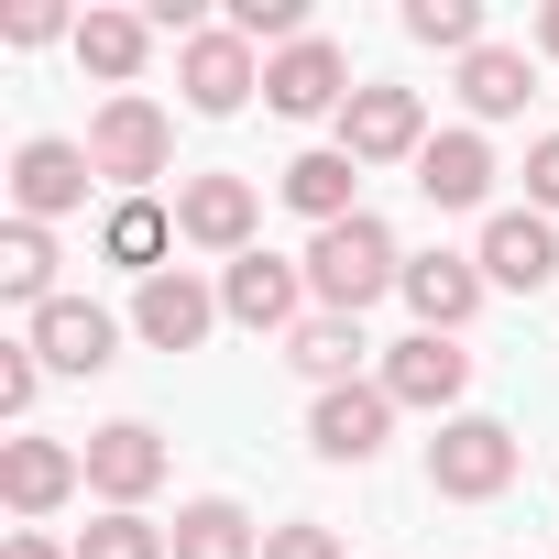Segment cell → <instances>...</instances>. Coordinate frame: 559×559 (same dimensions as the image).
Returning <instances> with one entry per match:
<instances>
[{"instance_id":"6da1fadb","label":"cell","mask_w":559,"mask_h":559,"mask_svg":"<svg viewBox=\"0 0 559 559\" xmlns=\"http://www.w3.org/2000/svg\"><path fill=\"white\" fill-rule=\"evenodd\" d=\"M308 286L330 297V319H362L384 286H406V263H395V230L362 209V219H330L319 241H308Z\"/></svg>"},{"instance_id":"7a4b0ae2","label":"cell","mask_w":559,"mask_h":559,"mask_svg":"<svg viewBox=\"0 0 559 559\" xmlns=\"http://www.w3.org/2000/svg\"><path fill=\"white\" fill-rule=\"evenodd\" d=\"M515 428L504 417H439V439H428V493H450V504H493L504 483H515Z\"/></svg>"},{"instance_id":"3957f363","label":"cell","mask_w":559,"mask_h":559,"mask_svg":"<svg viewBox=\"0 0 559 559\" xmlns=\"http://www.w3.org/2000/svg\"><path fill=\"white\" fill-rule=\"evenodd\" d=\"M165 154H176V121H165L154 99H110V110L88 121V165H99L121 198H143V187L165 176Z\"/></svg>"},{"instance_id":"277c9868","label":"cell","mask_w":559,"mask_h":559,"mask_svg":"<svg viewBox=\"0 0 559 559\" xmlns=\"http://www.w3.org/2000/svg\"><path fill=\"white\" fill-rule=\"evenodd\" d=\"M88 493H110V515H132L154 483H165V439L143 428V417H110V428H88Z\"/></svg>"},{"instance_id":"5b68a950","label":"cell","mask_w":559,"mask_h":559,"mask_svg":"<svg viewBox=\"0 0 559 559\" xmlns=\"http://www.w3.org/2000/svg\"><path fill=\"white\" fill-rule=\"evenodd\" d=\"M373 384H384L395 406H428V417H439V406H461V395H472V352H461V341H439V330H417V341H395V352H384V373H373Z\"/></svg>"},{"instance_id":"8992f818","label":"cell","mask_w":559,"mask_h":559,"mask_svg":"<svg viewBox=\"0 0 559 559\" xmlns=\"http://www.w3.org/2000/svg\"><path fill=\"white\" fill-rule=\"evenodd\" d=\"M263 99L286 110V121H319V110H352L362 88H352V67H341V45H319V34H308V45H286V56L263 67Z\"/></svg>"},{"instance_id":"52a82bcc","label":"cell","mask_w":559,"mask_h":559,"mask_svg":"<svg viewBox=\"0 0 559 559\" xmlns=\"http://www.w3.org/2000/svg\"><path fill=\"white\" fill-rule=\"evenodd\" d=\"M341 154H352V165L428 154V110H417V88H362V99L341 110Z\"/></svg>"},{"instance_id":"ba28073f","label":"cell","mask_w":559,"mask_h":559,"mask_svg":"<svg viewBox=\"0 0 559 559\" xmlns=\"http://www.w3.org/2000/svg\"><path fill=\"white\" fill-rule=\"evenodd\" d=\"M176 78H187V110H209V121H230L263 78H252V45L219 23V34H187V56H176Z\"/></svg>"},{"instance_id":"9c48e42d","label":"cell","mask_w":559,"mask_h":559,"mask_svg":"<svg viewBox=\"0 0 559 559\" xmlns=\"http://www.w3.org/2000/svg\"><path fill=\"white\" fill-rule=\"evenodd\" d=\"M88 143H23L12 154V209L23 219H67V209H88Z\"/></svg>"},{"instance_id":"30bf717a","label":"cell","mask_w":559,"mask_h":559,"mask_svg":"<svg viewBox=\"0 0 559 559\" xmlns=\"http://www.w3.org/2000/svg\"><path fill=\"white\" fill-rule=\"evenodd\" d=\"M493 286H515V297H537L548 274H559V230H548V209H504L493 230H483V252H472Z\"/></svg>"},{"instance_id":"8fae6325","label":"cell","mask_w":559,"mask_h":559,"mask_svg":"<svg viewBox=\"0 0 559 559\" xmlns=\"http://www.w3.org/2000/svg\"><path fill=\"white\" fill-rule=\"evenodd\" d=\"M78 483H88V461L67 439H12V450H0V504H12V515H56Z\"/></svg>"},{"instance_id":"7c38bea8","label":"cell","mask_w":559,"mask_h":559,"mask_svg":"<svg viewBox=\"0 0 559 559\" xmlns=\"http://www.w3.org/2000/svg\"><path fill=\"white\" fill-rule=\"evenodd\" d=\"M176 230H187L198 252H230V263H241V252H252V187H241V176H187V187H176Z\"/></svg>"},{"instance_id":"4fadbf2b","label":"cell","mask_w":559,"mask_h":559,"mask_svg":"<svg viewBox=\"0 0 559 559\" xmlns=\"http://www.w3.org/2000/svg\"><path fill=\"white\" fill-rule=\"evenodd\" d=\"M34 352H45L56 373H110V362H121V330H110V308L56 297V308H34Z\"/></svg>"},{"instance_id":"5bb4252c","label":"cell","mask_w":559,"mask_h":559,"mask_svg":"<svg viewBox=\"0 0 559 559\" xmlns=\"http://www.w3.org/2000/svg\"><path fill=\"white\" fill-rule=\"evenodd\" d=\"M297 286H308L297 263H274V252H241V263L219 274V319H230V330H286V319H297Z\"/></svg>"},{"instance_id":"9a60e30c","label":"cell","mask_w":559,"mask_h":559,"mask_svg":"<svg viewBox=\"0 0 559 559\" xmlns=\"http://www.w3.org/2000/svg\"><path fill=\"white\" fill-rule=\"evenodd\" d=\"M132 330H143L154 352H198V341L219 330V297L198 286V274H154V286L132 297Z\"/></svg>"},{"instance_id":"2e32d148","label":"cell","mask_w":559,"mask_h":559,"mask_svg":"<svg viewBox=\"0 0 559 559\" xmlns=\"http://www.w3.org/2000/svg\"><path fill=\"white\" fill-rule=\"evenodd\" d=\"M384 428H395V395H384V384H330L319 417H308V439H319L330 461H373Z\"/></svg>"},{"instance_id":"e0dca14e","label":"cell","mask_w":559,"mask_h":559,"mask_svg":"<svg viewBox=\"0 0 559 559\" xmlns=\"http://www.w3.org/2000/svg\"><path fill=\"white\" fill-rule=\"evenodd\" d=\"M406 308H417V330H461L472 308H483V263H461V252H417L406 263Z\"/></svg>"},{"instance_id":"ac0fdd59","label":"cell","mask_w":559,"mask_h":559,"mask_svg":"<svg viewBox=\"0 0 559 559\" xmlns=\"http://www.w3.org/2000/svg\"><path fill=\"white\" fill-rule=\"evenodd\" d=\"M417 187H428V209H483V187H493V143H483V132H428Z\"/></svg>"},{"instance_id":"d6986e66","label":"cell","mask_w":559,"mask_h":559,"mask_svg":"<svg viewBox=\"0 0 559 559\" xmlns=\"http://www.w3.org/2000/svg\"><path fill=\"white\" fill-rule=\"evenodd\" d=\"M165 241H176V219H165L154 198H121V209L99 219V263H121V274H143V286H154V274H165Z\"/></svg>"},{"instance_id":"ffe728a7","label":"cell","mask_w":559,"mask_h":559,"mask_svg":"<svg viewBox=\"0 0 559 559\" xmlns=\"http://www.w3.org/2000/svg\"><path fill=\"white\" fill-rule=\"evenodd\" d=\"M165 537H176V559H263V537H252V515H241L230 493H198Z\"/></svg>"},{"instance_id":"44dd1931","label":"cell","mask_w":559,"mask_h":559,"mask_svg":"<svg viewBox=\"0 0 559 559\" xmlns=\"http://www.w3.org/2000/svg\"><path fill=\"white\" fill-rule=\"evenodd\" d=\"M352 187H362V165H352L341 143H319V154H297V165H286V198H297L319 230H330V219H362V209H352Z\"/></svg>"},{"instance_id":"7402d4cb","label":"cell","mask_w":559,"mask_h":559,"mask_svg":"<svg viewBox=\"0 0 559 559\" xmlns=\"http://www.w3.org/2000/svg\"><path fill=\"white\" fill-rule=\"evenodd\" d=\"M143 34H154L143 12H88V23H78V67H88V78H110V88L132 99V67H143Z\"/></svg>"},{"instance_id":"603a6c76","label":"cell","mask_w":559,"mask_h":559,"mask_svg":"<svg viewBox=\"0 0 559 559\" xmlns=\"http://www.w3.org/2000/svg\"><path fill=\"white\" fill-rule=\"evenodd\" d=\"M461 99H472V121H515L537 99V78H526V56L483 45V56H461Z\"/></svg>"},{"instance_id":"cb8c5ba5","label":"cell","mask_w":559,"mask_h":559,"mask_svg":"<svg viewBox=\"0 0 559 559\" xmlns=\"http://www.w3.org/2000/svg\"><path fill=\"white\" fill-rule=\"evenodd\" d=\"M0 297L56 308V241H45V219H12V230H0Z\"/></svg>"},{"instance_id":"d4e9b609","label":"cell","mask_w":559,"mask_h":559,"mask_svg":"<svg viewBox=\"0 0 559 559\" xmlns=\"http://www.w3.org/2000/svg\"><path fill=\"white\" fill-rule=\"evenodd\" d=\"M286 362L330 395V384H352V362H362V319H308L297 341H286Z\"/></svg>"},{"instance_id":"484cf974","label":"cell","mask_w":559,"mask_h":559,"mask_svg":"<svg viewBox=\"0 0 559 559\" xmlns=\"http://www.w3.org/2000/svg\"><path fill=\"white\" fill-rule=\"evenodd\" d=\"M406 34H417V45H461V56H483V12H472V0H406Z\"/></svg>"},{"instance_id":"4316f807","label":"cell","mask_w":559,"mask_h":559,"mask_svg":"<svg viewBox=\"0 0 559 559\" xmlns=\"http://www.w3.org/2000/svg\"><path fill=\"white\" fill-rule=\"evenodd\" d=\"M165 548H176V537L143 526V515H99V526L78 537V559H165Z\"/></svg>"},{"instance_id":"83f0119b","label":"cell","mask_w":559,"mask_h":559,"mask_svg":"<svg viewBox=\"0 0 559 559\" xmlns=\"http://www.w3.org/2000/svg\"><path fill=\"white\" fill-rule=\"evenodd\" d=\"M297 23H308L297 0H230V34H241V45H308Z\"/></svg>"},{"instance_id":"f1b7e54d","label":"cell","mask_w":559,"mask_h":559,"mask_svg":"<svg viewBox=\"0 0 559 559\" xmlns=\"http://www.w3.org/2000/svg\"><path fill=\"white\" fill-rule=\"evenodd\" d=\"M34 384H45V352H34V341H12V352H0V417H23V406H34Z\"/></svg>"},{"instance_id":"f546056e","label":"cell","mask_w":559,"mask_h":559,"mask_svg":"<svg viewBox=\"0 0 559 559\" xmlns=\"http://www.w3.org/2000/svg\"><path fill=\"white\" fill-rule=\"evenodd\" d=\"M263 559H341V537L297 515V526H263Z\"/></svg>"},{"instance_id":"4dcf8cb0","label":"cell","mask_w":559,"mask_h":559,"mask_svg":"<svg viewBox=\"0 0 559 559\" xmlns=\"http://www.w3.org/2000/svg\"><path fill=\"white\" fill-rule=\"evenodd\" d=\"M0 34H12V45H45V34H56V0H12V12H0Z\"/></svg>"},{"instance_id":"1f68e13d","label":"cell","mask_w":559,"mask_h":559,"mask_svg":"<svg viewBox=\"0 0 559 559\" xmlns=\"http://www.w3.org/2000/svg\"><path fill=\"white\" fill-rule=\"evenodd\" d=\"M526 198H537V209H559V132L526 154Z\"/></svg>"},{"instance_id":"d6a6232c","label":"cell","mask_w":559,"mask_h":559,"mask_svg":"<svg viewBox=\"0 0 559 559\" xmlns=\"http://www.w3.org/2000/svg\"><path fill=\"white\" fill-rule=\"evenodd\" d=\"M0 559H56V548H45L34 526H12V548H0Z\"/></svg>"},{"instance_id":"836d02e7","label":"cell","mask_w":559,"mask_h":559,"mask_svg":"<svg viewBox=\"0 0 559 559\" xmlns=\"http://www.w3.org/2000/svg\"><path fill=\"white\" fill-rule=\"evenodd\" d=\"M537 45H548V56H559V0H548V12H537Z\"/></svg>"}]
</instances>
